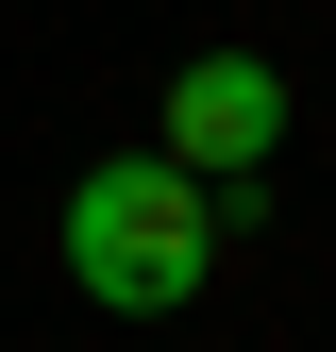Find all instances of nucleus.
Listing matches in <instances>:
<instances>
[{
	"label": "nucleus",
	"mask_w": 336,
	"mask_h": 352,
	"mask_svg": "<svg viewBox=\"0 0 336 352\" xmlns=\"http://www.w3.org/2000/svg\"><path fill=\"white\" fill-rule=\"evenodd\" d=\"M219 269V185H185L168 151H101L67 185V285L101 319H185Z\"/></svg>",
	"instance_id": "nucleus-1"
},
{
	"label": "nucleus",
	"mask_w": 336,
	"mask_h": 352,
	"mask_svg": "<svg viewBox=\"0 0 336 352\" xmlns=\"http://www.w3.org/2000/svg\"><path fill=\"white\" fill-rule=\"evenodd\" d=\"M269 151H286V84L252 51H185V67H168V168H185V185H219L252 218V168H269Z\"/></svg>",
	"instance_id": "nucleus-2"
}]
</instances>
